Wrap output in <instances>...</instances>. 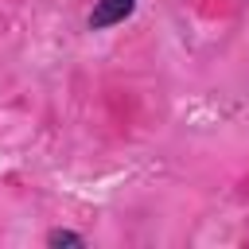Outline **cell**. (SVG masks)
<instances>
[{
	"label": "cell",
	"instance_id": "cell-2",
	"mask_svg": "<svg viewBox=\"0 0 249 249\" xmlns=\"http://www.w3.org/2000/svg\"><path fill=\"white\" fill-rule=\"evenodd\" d=\"M51 245H82V237L78 233H66V230H54L51 233Z\"/></svg>",
	"mask_w": 249,
	"mask_h": 249
},
{
	"label": "cell",
	"instance_id": "cell-1",
	"mask_svg": "<svg viewBox=\"0 0 249 249\" xmlns=\"http://www.w3.org/2000/svg\"><path fill=\"white\" fill-rule=\"evenodd\" d=\"M132 8H136V0H101L89 16V27H113L124 16H132Z\"/></svg>",
	"mask_w": 249,
	"mask_h": 249
}]
</instances>
